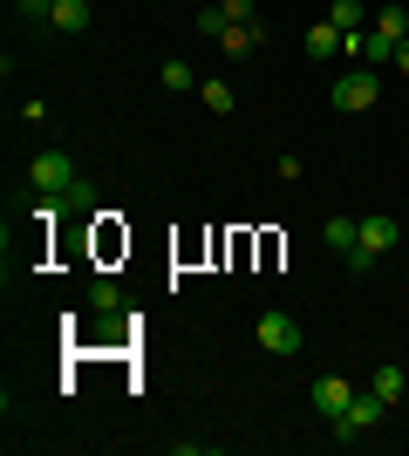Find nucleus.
<instances>
[{"mask_svg":"<svg viewBox=\"0 0 409 456\" xmlns=\"http://www.w3.org/2000/svg\"><path fill=\"white\" fill-rule=\"evenodd\" d=\"M89 0H55V20H48V28H61V35H82V28H89Z\"/></svg>","mask_w":409,"mask_h":456,"instance_id":"nucleus-11","label":"nucleus"},{"mask_svg":"<svg viewBox=\"0 0 409 456\" xmlns=\"http://www.w3.org/2000/svg\"><path fill=\"white\" fill-rule=\"evenodd\" d=\"M28 184H35L41 198H69V191L82 184V171H76V157H69V151H35V164H28Z\"/></svg>","mask_w":409,"mask_h":456,"instance_id":"nucleus-2","label":"nucleus"},{"mask_svg":"<svg viewBox=\"0 0 409 456\" xmlns=\"http://www.w3.org/2000/svg\"><path fill=\"white\" fill-rule=\"evenodd\" d=\"M355 239H362V218H328V225H321V246L341 252V259L355 252Z\"/></svg>","mask_w":409,"mask_h":456,"instance_id":"nucleus-8","label":"nucleus"},{"mask_svg":"<svg viewBox=\"0 0 409 456\" xmlns=\"http://www.w3.org/2000/svg\"><path fill=\"white\" fill-rule=\"evenodd\" d=\"M89 306H96V314H117V306H123L117 280H102V273H96V280H89Z\"/></svg>","mask_w":409,"mask_h":456,"instance_id":"nucleus-16","label":"nucleus"},{"mask_svg":"<svg viewBox=\"0 0 409 456\" xmlns=\"http://www.w3.org/2000/svg\"><path fill=\"white\" fill-rule=\"evenodd\" d=\"M253 341H259V354H273V362H293V354H300V321L280 314V306H266L253 321Z\"/></svg>","mask_w":409,"mask_h":456,"instance_id":"nucleus-3","label":"nucleus"},{"mask_svg":"<svg viewBox=\"0 0 409 456\" xmlns=\"http://www.w3.org/2000/svg\"><path fill=\"white\" fill-rule=\"evenodd\" d=\"M157 82H164V89H177V95H184V89H198V76H192V61H184V55H171V61H164V69H157Z\"/></svg>","mask_w":409,"mask_h":456,"instance_id":"nucleus-14","label":"nucleus"},{"mask_svg":"<svg viewBox=\"0 0 409 456\" xmlns=\"http://www.w3.org/2000/svg\"><path fill=\"white\" fill-rule=\"evenodd\" d=\"M259 48H266V20H233V28L218 35V55H225V61L259 55Z\"/></svg>","mask_w":409,"mask_h":456,"instance_id":"nucleus-7","label":"nucleus"},{"mask_svg":"<svg viewBox=\"0 0 409 456\" xmlns=\"http://www.w3.org/2000/svg\"><path fill=\"white\" fill-rule=\"evenodd\" d=\"M20 20H55V0H14Z\"/></svg>","mask_w":409,"mask_h":456,"instance_id":"nucleus-18","label":"nucleus"},{"mask_svg":"<svg viewBox=\"0 0 409 456\" xmlns=\"http://www.w3.org/2000/svg\"><path fill=\"white\" fill-rule=\"evenodd\" d=\"M225 28H233V20H225V7H218V0H212V7L198 14V35H205V41H218V35H225Z\"/></svg>","mask_w":409,"mask_h":456,"instance_id":"nucleus-17","label":"nucleus"},{"mask_svg":"<svg viewBox=\"0 0 409 456\" xmlns=\"http://www.w3.org/2000/svg\"><path fill=\"white\" fill-rule=\"evenodd\" d=\"M369 388H375V395H382V402H389V409H396V402H403L409 395V375H403V368H375V375H369Z\"/></svg>","mask_w":409,"mask_h":456,"instance_id":"nucleus-10","label":"nucleus"},{"mask_svg":"<svg viewBox=\"0 0 409 456\" xmlns=\"http://www.w3.org/2000/svg\"><path fill=\"white\" fill-rule=\"evenodd\" d=\"M382 416H389V402L375 395V388H362V395L348 402V416H334L328 429H334V436H341V443H362V436H369V429H382Z\"/></svg>","mask_w":409,"mask_h":456,"instance_id":"nucleus-4","label":"nucleus"},{"mask_svg":"<svg viewBox=\"0 0 409 456\" xmlns=\"http://www.w3.org/2000/svg\"><path fill=\"white\" fill-rule=\"evenodd\" d=\"M328 20L341 28V35H355V28H369V7H362V0H334V7H328Z\"/></svg>","mask_w":409,"mask_h":456,"instance_id":"nucleus-12","label":"nucleus"},{"mask_svg":"<svg viewBox=\"0 0 409 456\" xmlns=\"http://www.w3.org/2000/svg\"><path fill=\"white\" fill-rule=\"evenodd\" d=\"M396 252V218H362V239L348 252V273H375V259Z\"/></svg>","mask_w":409,"mask_h":456,"instance_id":"nucleus-5","label":"nucleus"},{"mask_svg":"<svg viewBox=\"0 0 409 456\" xmlns=\"http://www.w3.org/2000/svg\"><path fill=\"white\" fill-rule=\"evenodd\" d=\"M369 28H375V35H389V41H403L409 35V14L396 7V0H382V7H369Z\"/></svg>","mask_w":409,"mask_h":456,"instance_id":"nucleus-9","label":"nucleus"},{"mask_svg":"<svg viewBox=\"0 0 409 456\" xmlns=\"http://www.w3.org/2000/svg\"><path fill=\"white\" fill-rule=\"evenodd\" d=\"M389 69H396V76H409V35L396 41V61H389Z\"/></svg>","mask_w":409,"mask_h":456,"instance_id":"nucleus-20","label":"nucleus"},{"mask_svg":"<svg viewBox=\"0 0 409 456\" xmlns=\"http://www.w3.org/2000/svg\"><path fill=\"white\" fill-rule=\"evenodd\" d=\"M307 55H341V28L334 20H314L307 28Z\"/></svg>","mask_w":409,"mask_h":456,"instance_id":"nucleus-13","label":"nucleus"},{"mask_svg":"<svg viewBox=\"0 0 409 456\" xmlns=\"http://www.w3.org/2000/svg\"><path fill=\"white\" fill-rule=\"evenodd\" d=\"M328 102H334V110H348V116L375 110V102H382V69H341L334 89H328Z\"/></svg>","mask_w":409,"mask_h":456,"instance_id":"nucleus-1","label":"nucleus"},{"mask_svg":"<svg viewBox=\"0 0 409 456\" xmlns=\"http://www.w3.org/2000/svg\"><path fill=\"white\" fill-rule=\"evenodd\" d=\"M198 95H205V110H218V116H233V82H218V76H205V82H198Z\"/></svg>","mask_w":409,"mask_h":456,"instance_id":"nucleus-15","label":"nucleus"},{"mask_svg":"<svg viewBox=\"0 0 409 456\" xmlns=\"http://www.w3.org/2000/svg\"><path fill=\"white\" fill-rule=\"evenodd\" d=\"M225 7V20H259V0H218Z\"/></svg>","mask_w":409,"mask_h":456,"instance_id":"nucleus-19","label":"nucleus"},{"mask_svg":"<svg viewBox=\"0 0 409 456\" xmlns=\"http://www.w3.org/2000/svg\"><path fill=\"white\" fill-rule=\"evenodd\" d=\"M355 395H362V388H355V381H341V375H314V388H307V402H314V416H321V422L348 416Z\"/></svg>","mask_w":409,"mask_h":456,"instance_id":"nucleus-6","label":"nucleus"}]
</instances>
